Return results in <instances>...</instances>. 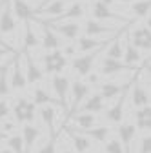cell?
<instances>
[{
  "instance_id": "1",
  "label": "cell",
  "mask_w": 151,
  "mask_h": 153,
  "mask_svg": "<svg viewBox=\"0 0 151 153\" xmlns=\"http://www.w3.org/2000/svg\"><path fill=\"white\" fill-rule=\"evenodd\" d=\"M31 26L35 27V31L38 33L36 36H38V42H40V46H42V49L47 53V51H56L60 46H62V40H60V36L56 35L53 29H51V26L47 24V22H42V20H36V18L33 16L31 18Z\"/></svg>"
},
{
  "instance_id": "2",
  "label": "cell",
  "mask_w": 151,
  "mask_h": 153,
  "mask_svg": "<svg viewBox=\"0 0 151 153\" xmlns=\"http://www.w3.org/2000/svg\"><path fill=\"white\" fill-rule=\"evenodd\" d=\"M11 113H13L15 124H29V122H33L35 117H36V106H35L31 100L20 97V99L15 100V104H13V108H11Z\"/></svg>"
},
{
  "instance_id": "3",
  "label": "cell",
  "mask_w": 151,
  "mask_h": 153,
  "mask_svg": "<svg viewBox=\"0 0 151 153\" xmlns=\"http://www.w3.org/2000/svg\"><path fill=\"white\" fill-rule=\"evenodd\" d=\"M127 42L137 48L140 53H147L149 55V48H151V36H149V18H146V22L140 24L138 27H135V31L126 33Z\"/></svg>"
},
{
  "instance_id": "4",
  "label": "cell",
  "mask_w": 151,
  "mask_h": 153,
  "mask_svg": "<svg viewBox=\"0 0 151 153\" xmlns=\"http://www.w3.org/2000/svg\"><path fill=\"white\" fill-rule=\"evenodd\" d=\"M102 48L100 49H95V51H89V53H82V55H77L73 56L71 60V69L77 73L78 76H86L93 71V66H95V60L97 56L102 55Z\"/></svg>"
},
{
  "instance_id": "5",
  "label": "cell",
  "mask_w": 151,
  "mask_h": 153,
  "mask_svg": "<svg viewBox=\"0 0 151 153\" xmlns=\"http://www.w3.org/2000/svg\"><path fill=\"white\" fill-rule=\"evenodd\" d=\"M40 62H42V71L51 73V75H62V71L67 66V59L62 55L60 49L44 53L40 56Z\"/></svg>"
},
{
  "instance_id": "6",
  "label": "cell",
  "mask_w": 151,
  "mask_h": 153,
  "mask_svg": "<svg viewBox=\"0 0 151 153\" xmlns=\"http://www.w3.org/2000/svg\"><path fill=\"white\" fill-rule=\"evenodd\" d=\"M91 15H93V20H97V22H104V24H106V20L118 22L120 26H124V24H129V22H131V18H129V16H124V15H120V13H115L111 7H107V6H104V4H100V2H97V0L91 4Z\"/></svg>"
},
{
  "instance_id": "7",
  "label": "cell",
  "mask_w": 151,
  "mask_h": 153,
  "mask_svg": "<svg viewBox=\"0 0 151 153\" xmlns=\"http://www.w3.org/2000/svg\"><path fill=\"white\" fill-rule=\"evenodd\" d=\"M9 86L15 91H22L27 88L26 73H24V62L20 56H13V62L9 64Z\"/></svg>"
},
{
  "instance_id": "8",
  "label": "cell",
  "mask_w": 151,
  "mask_h": 153,
  "mask_svg": "<svg viewBox=\"0 0 151 153\" xmlns=\"http://www.w3.org/2000/svg\"><path fill=\"white\" fill-rule=\"evenodd\" d=\"M71 4V0H55V2L47 4L46 7L40 9V13L36 15L35 18L36 20H42V22H55V20H58L60 15L67 9V6Z\"/></svg>"
},
{
  "instance_id": "9",
  "label": "cell",
  "mask_w": 151,
  "mask_h": 153,
  "mask_svg": "<svg viewBox=\"0 0 151 153\" xmlns=\"http://www.w3.org/2000/svg\"><path fill=\"white\" fill-rule=\"evenodd\" d=\"M84 29V36H117L118 35V27L117 26H107L104 22H97V20H87Z\"/></svg>"
},
{
  "instance_id": "10",
  "label": "cell",
  "mask_w": 151,
  "mask_h": 153,
  "mask_svg": "<svg viewBox=\"0 0 151 153\" xmlns=\"http://www.w3.org/2000/svg\"><path fill=\"white\" fill-rule=\"evenodd\" d=\"M111 38L115 36H84L80 35L77 38V44H75V48H77V53H89V51H95V49H100L102 46H106L107 42H111Z\"/></svg>"
},
{
  "instance_id": "11",
  "label": "cell",
  "mask_w": 151,
  "mask_h": 153,
  "mask_svg": "<svg viewBox=\"0 0 151 153\" xmlns=\"http://www.w3.org/2000/svg\"><path fill=\"white\" fill-rule=\"evenodd\" d=\"M49 26L58 36H64V38H67V40H77V38L80 36V33H82V26L78 22H73V20L51 22Z\"/></svg>"
},
{
  "instance_id": "12",
  "label": "cell",
  "mask_w": 151,
  "mask_h": 153,
  "mask_svg": "<svg viewBox=\"0 0 151 153\" xmlns=\"http://www.w3.org/2000/svg\"><path fill=\"white\" fill-rule=\"evenodd\" d=\"M89 95V86L84 82V80H75V82H71L69 84V97H67V100H69V109L71 111H77V108L80 106V102Z\"/></svg>"
},
{
  "instance_id": "13",
  "label": "cell",
  "mask_w": 151,
  "mask_h": 153,
  "mask_svg": "<svg viewBox=\"0 0 151 153\" xmlns=\"http://www.w3.org/2000/svg\"><path fill=\"white\" fill-rule=\"evenodd\" d=\"M137 135V128L133 124V120H127V122H120L118 128H117V139L120 140L122 148H124V153H133V146H131V142H133Z\"/></svg>"
},
{
  "instance_id": "14",
  "label": "cell",
  "mask_w": 151,
  "mask_h": 153,
  "mask_svg": "<svg viewBox=\"0 0 151 153\" xmlns=\"http://www.w3.org/2000/svg\"><path fill=\"white\" fill-rule=\"evenodd\" d=\"M69 79L66 75H53L51 79V88L56 95V99H58L60 106L64 109H67V97H69Z\"/></svg>"
},
{
  "instance_id": "15",
  "label": "cell",
  "mask_w": 151,
  "mask_h": 153,
  "mask_svg": "<svg viewBox=\"0 0 151 153\" xmlns=\"http://www.w3.org/2000/svg\"><path fill=\"white\" fill-rule=\"evenodd\" d=\"M24 73H26V80L27 84L35 86V84H40L44 80V71L42 68L36 64V60L33 59V55L29 51H26V64H24Z\"/></svg>"
},
{
  "instance_id": "16",
  "label": "cell",
  "mask_w": 151,
  "mask_h": 153,
  "mask_svg": "<svg viewBox=\"0 0 151 153\" xmlns=\"http://www.w3.org/2000/svg\"><path fill=\"white\" fill-rule=\"evenodd\" d=\"M126 71H133L131 68H127L122 60H113V59H106V56H102L100 60V66H98V75L102 76H113V75H122Z\"/></svg>"
},
{
  "instance_id": "17",
  "label": "cell",
  "mask_w": 151,
  "mask_h": 153,
  "mask_svg": "<svg viewBox=\"0 0 151 153\" xmlns=\"http://www.w3.org/2000/svg\"><path fill=\"white\" fill-rule=\"evenodd\" d=\"M15 31H16V20H15L13 11H11V4L7 0L4 9L0 11V35L15 36Z\"/></svg>"
},
{
  "instance_id": "18",
  "label": "cell",
  "mask_w": 151,
  "mask_h": 153,
  "mask_svg": "<svg viewBox=\"0 0 151 153\" xmlns=\"http://www.w3.org/2000/svg\"><path fill=\"white\" fill-rule=\"evenodd\" d=\"M98 122H100V119L93 113H73L71 115V126L78 131L91 129V128L98 126Z\"/></svg>"
},
{
  "instance_id": "19",
  "label": "cell",
  "mask_w": 151,
  "mask_h": 153,
  "mask_svg": "<svg viewBox=\"0 0 151 153\" xmlns=\"http://www.w3.org/2000/svg\"><path fill=\"white\" fill-rule=\"evenodd\" d=\"M66 129H67V135L71 139V148H73L75 153H87L91 149V140L84 135V133L77 131L75 128H71L69 124H67Z\"/></svg>"
},
{
  "instance_id": "20",
  "label": "cell",
  "mask_w": 151,
  "mask_h": 153,
  "mask_svg": "<svg viewBox=\"0 0 151 153\" xmlns=\"http://www.w3.org/2000/svg\"><path fill=\"white\" fill-rule=\"evenodd\" d=\"M129 100H131V104H133L135 109L144 108V106L149 104V89H146V86L138 79H135V82H133V89H131Z\"/></svg>"
},
{
  "instance_id": "21",
  "label": "cell",
  "mask_w": 151,
  "mask_h": 153,
  "mask_svg": "<svg viewBox=\"0 0 151 153\" xmlns=\"http://www.w3.org/2000/svg\"><path fill=\"white\" fill-rule=\"evenodd\" d=\"M104 111V100L98 93H91L80 102L75 113H102Z\"/></svg>"
},
{
  "instance_id": "22",
  "label": "cell",
  "mask_w": 151,
  "mask_h": 153,
  "mask_svg": "<svg viewBox=\"0 0 151 153\" xmlns=\"http://www.w3.org/2000/svg\"><path fill=\"white\" fill-rule=\"evenodd\" d=\"M11 4V11H13V16L16 22H27L35 16V9L26 2V0H9Z\"/></svg>"
},
{
  "instance_id": "23",
  "label": "cell",
  "mask_w": 151,
  "mask_h": 153,
  "mask_svg": "<svg viewBox=\"0 0 151 153\" xmlns=\"http://www.w3.org/2000/svg\"><path fill=\"white\" fill-rule=\"evenodd\" d=\"M40 135H42V129L38 126L26 124L22 128L20 137H22V142H24V153H31V149L35 148V144H36V140L40 139Z\"/></svg>"
},
{
  "instance_id": "24",
  "label": "cell",
  "mask_w": 151,
  "mask_h": 153,
  "mask_svg": "<svg viewBox=\"0 0 151 153\" xmlns=\"http://www.w3.org/2000/svg\"><path fill=\"white\" fill-rule=\"evenodd\" d=\"M124 46H126V33L117 35L115 38H111V44L106 48V51H102V56H106V59H113V60H122Z\"/></svg>"
},
{
  "instance_id": "25",
  "label": "cell",
  "mask_w": 151,
  "mask_h": 153,
  "mask_svg": "<svg viewBox=\"0 0 151 153\" xmlns=\"http://www.w3.org/2000/svg\"><path fill=\"white\" fill-rule=\"evenodd\" d=\"M122 60H124V64H126L127 68H131V69H137V68L144 62V55H142L137 48H133V46L127 42V36H126V46H124Z\"/></svg>"
},
{
  "instance_id": "26",
  "label": "cell",
  "mask_w": 151,
  "mask_h": 153,
  "mask_svg": "<svg viewBox=\"0 0 151 153\" xmlns=\"http://www.w3.org/2000/svg\"><path fill=\"white\" fill-rule=\"evenodd\" d=\"M126 89H127V86L126 84H118V82H100L98 84V95L102 97L104 102L122 95Z\"/></svg>"
},
{
  "instance_id": "27",
  "label": "cell",
  "mask_w": 151,
  "mask_h": 153,
  "mask_svg": "<svg viewBox=\"0 0 151 153\" xmlns=\"http://www.w3.org/2000/svg\"><path fill=\"white\" fill-rule=\"evenodd\" d=\"M127 91V89H126ZM124 104H126V93H122L120 95V99H118V102H115L107 111H106V115H104V119L107 120V122H111V124H120L122 122V119H124Z\"/></svg>"
},
{
  "instance_id": "28",
  "label": "cell",
  "mask_w": 151,
  "mask_h": 153,
  "mask_svg": "<svg viewBox=\"0 0 151 153\" xmlns=\"http://www.w3.org/2000/svg\"><path fill=\"white\" fill-rule=\"evenodd\" d=\"M38 115H40V120L44 122V126L47 128L49 131V137L55 139V120H56V108L53 104H46V106H40L38 109Z\"/></svg>"
},
{
  "instance_id": "29",
  "label": "cell",
  "mask_w": 151,
  "mask_h": 153,
  "mask_svg": "<svg viewBox=\"0 0 151 153\" xmlns=\"http://www.w3.org/2000/svg\"><path fill=\"white\" fill-rule=\"evenodd\" d=\"M69 126H71V124H69ZM71 128H73V126H71ZM77 131H78V129H77ZM80 133H84V135H86L89 140L106 142V140L109 139V135H111V128L106 126V124H98V126H95V128L86 129V131H80Z\"/></svg>"
},
{
  "instance_id": "30",
  "label": "cell",
  "mask_w": 151,
  "mask_h": 153,
  "mask_svg": "<svg viewBox=\"0 0 151 153\" xmlns=\"http://www.w3.org/2000/svg\"><path fill=\"white\" fill-rule=\"evenodd\" d=\"M86 15V7L82 2H71L67 6V9L60 15L58 20H55V22H64V20H73V22H77L78 18H82Z\"/></svg>"
},
{
  "instance_id": "31",
  "label": "cell",
  "mask_w": 151,
  "mask_h": 153,
  "mask_svg": "<svg viewBox=\"0 0 151 153\" xmlns=\"http://www.w3.org/2000/svg\"><path fill=\"white\" fill-rule=\"evenodd\" d=\"M135 128L144 131V133H149V124H151V109H149V104L144 106V108H138L135 109Z\"/></svg>"
},
{
  "instance_id": "32",
  "label": "cell",
  "mask_w": 151,
  "mask_h": 153,
  "mask_svg": "<svg viewBox=\"0 0 151 153\" xmlns=\"http://www.w3.org/2000/svg\"><path fill=\"white\" fill-rule=\"evenodd\" d=\"M22 44H24L26 51H31V49L40 48L38 36H36V31H35V27L31 26V22H29V20L26 22V27H24V38H22Z\"/></svg>"
},
{
  "instance_id": "33",
  "label": "cell",
  "mask_w": 151,
  "mask_h": 153,
  "mask_svg": "<svg viewBox=\"0 0 151 153\" xmlns=\"http://www.w3.org/2000/svg\"><path fill=\"white\" fill-rule=\"evenodd\" d=\"M35 106H46V104H55L56 100L51 97V95L46 91V88L44 86H35V89H33V100H31Z\"/></svg>"
},
{
  "instance_id": "34",
  "label": "cell",
  "mask_w": 151,
  "mask_h": 153,
  "mask_svg": "<svg viewBox=\"0 0 151 153\" xmlns=\"http://www.w3.org/2000/svg\"><path fill=\"white\" fill-rule=\"evenodd\" d=\"M129 13L135 15L137 18H142V20L149 18V0H137V2H133L129 6Z\"/></svg>"
},
{
  "instance_id": "35",
  "label": "cell",
  "mask_w": 151,
  "mask_h": 153,
  "mask_svg": "<svg viewBox=\"0 0 151 153\" xmlns=\"http://www.w3.org/2000/svg\"><path fill=\"white\" fill-rule=\"evenodd\" d=\"M11 86H9V64L0 68V99L9 97Z\"/></svg>"
},
{
  "instance_id": "36",
  "label": "cell",
  "mask_w": 151,
  "mask_h": 153,
  "mask_svg": "<svg viewBox=\"0 0 151 153\" xmlns=\"http://www.w3.org/2000/svg\"><path fill=\"white\" fill-rule=\"evenodd\" d=\"M6 144H7V149L11 153H24V142H22V137L18 135V133L9 135L7 140H6Z\"/></svg>"
},
{
  "instance_id": "37",
  "label": "cell",
  "mask_w": 151,
  "mask_h": 153,
  "mask_svg": "<svg viewBox=\"0 0 151 153\" xmlns=\"http://www.w3.org/2000/svg\"><path fill=\"white\" fill-rule=\"evenodd\" d=\"M104 149H106V153H124V148L117 137H109L104 142Z\"/></svg>"
},
{
  "instance_id": "38",
  "label": "cell",
  "mask_w": 151,
  "mask_h": 153,
  "mask_svg": "<svg viewBox=\"0 0 151 153\" xmlns=\"http://www.w3.org/2000/svg\"><path fill=\"white\" fill-rule=\"evenodd\" d=\"M15 129H16V124H15V120H7V119L0 120V137H4L6 133L13 135V133H15Z\"/></svg>"
},
{
  "instance_id": "39",
  "label": "cell",
  "mask_w": 151,
  "mask_h": 153,
  "mask_svg": "<svg viewBox=\"0 0 151 153\" xmlns=\"http://www.w3.org/2000/svg\"><path fill=\"white\" fill-rule=\"evenodd\" d=\"M36 153H56V142H55V139H53V137H49V140H47V142H44V144L40 146V149L36 151Z\"/></svg>"
},
{
  "instance_id": "40",
  "label": "cell",
  "mask_w": 151,
  "mask_h": 153,
  "mask_svg": "<svg viewBox=\"0 0 151 153\" xmlns=\"http://www.w3.org/2000/svg\"><path fill=\"white\" fill-rule=\"evenodd\" d=\"M138 153H149L151 151V139H149V133H144L142 139H140V144H138Z\"/></svg>"
},
{
  "instance_id": "41",
  "label": "cell",
  "mask_w": 151,
  "mask_h": 153,
  "mask_svg": "<svg viewBox=\"0 0 151 153\" xmlns=\"http://www.w3.org/2000/svg\"><path fill=\"white\" fill-rule=\"evenodd\" d=\"M9 115H11V106H9V102H7L6 99H0V120L7 119Z\"/></svg>"
},
{
  "instance_id": "42",
  "label": "cell",
  "mask_w": 151,
  "mask_h": 153,
  "mask_svg": "<svg viewBox=\"0 0 151 153\" xmlns=\"http://www.w3.org/2000/svg\"><path fill=\"white\" fill-rule=\"evenodd\" d=\"M84 79H86V84H87V86H93V84L98 86V84H100V75H98L97 71H91L89 75L84 76Z\"/></svg>"
},
{
  "instance_id": "43",
  "label": "cell",
  "mask_w": 151,
  "mask_h": 153,
  "mask_svg": "<svg viewBox=\"0 0 151 153\" xmlns=\"http://www.w3.org/2000/svg\"><path fill=\"white\" fill-rule=\"evenodd\" d=\"M60 51H62V55L66 56V59H69V56H77V48H75V42L64 46V49H60Z\"/></svg>"
},
{
  "instance_id": "44",
  "label": "cell",
  "mask_w": 151,
  "mask_h": 153,
  "mask_svg": "<svg viewBox=\"0 0 151 153\" xmlns=\"http://www.w3.org/2000/svg\"><path fill=\"white\" fill-rule=\"evenodd\" d=\"M18 53H15V51H7V49H2L0 48V62H6L7 59H11V56H16Z\"/></svg>"
},
{
  "instance_id": "45",
  "label": "cell",
  "mask_w": 151,
  "mask_h": 153,
  "mask_svg": "<svg viewBox=\"0 0 151 153\" xmlns=\"http://www.w3.org/2000/svg\"><path fill=\"white\" fill-rule=\"evenodd\" d=\"M0 48H2V49H7V51H15V53H16V49H15L13 46H9V44L4 40V36H2V35H0Z\"/></svg>"
},
{
  "instance_id": "46",
  "label": "cell",
  "mask_w": 151,
  "mask_h": 153,
  "mask_svg": "<svg viewBox=\"0 0 151 153\" xmlns=\"http://www.w3.org/2000/svg\"><path fill=\"white\" fill-rule=\"evenodd\" d=\"M60 153H75V151H73V148H69L67 144L62 142V144H60Z\"/></svg>"
},
{
  "instance_id": "47",
  "label": "cell",
  "mask_w": 151,
  "mask_h": 153,
  "mask_svg": "<svg viewBox=\"0 0 151 153\" xmlns=\"http://www.w3.org/2000/svg\"><path fill=\"white\" fill-rule=\"evenodd\" d=\"M97 2H100V4H104V6H107V7H111L113 4H115V0H97Z\"/></svg>"
},
{
  "instance_id": "48",
  "label": "cell",
  "mask_w": 151,
  "mask_h": 153,
  "mask_svg": "<svg viewBox=\"0 0 151 153\" xmlns=\"http://www.w3.org/2000/svg\"><path fill=\"white\" fill-rule=\"evenodd\" d=\"M51 2H55V0H40V7H38V9L46 7V6H47V4H51Z\"/></svg>"
},
{
  "instance_id": "49",
  "label": "cell",
  "mask_w": 151,
  "mask_h": 153,
  "mask_svg": "<svg viewBox=\"0 0 151 153\" xmlns=\"http://www.w3.org/2000/svg\"><path fill=\"white\" fill-rule=\"evenodd\" d=\"M115 2H118V4H133L137 0H115Z\"/></svg>"
},
{
  "instance_id": "50",
  "label": "cell",
  "mask_w": 151,
  "mask_h": 153,
  "mask_svg": "<svg viewBox=\"0 0 151 153\" xmlns=\"http://www.w3.org/2000/svg\"><path fill=\"white\" fill-rule=\"evenodd\" d=\"M6 2H7V0H0V11H2V9H4V6H6Z\"/></svg>"
},
{
  "instance_id": "51",
  "label": "cell",
  "mask_w": 151,
  "mask_h": 153,
  "mask_svg": "<svg viewBox=\"0 0 151 153\" xmlns=\"http://www.w3.org/2000/svg\"><path fill=\"white\" fill-rule=\"evenodd\" d=\"M0 153H11V151H9L7 148H2V149H0Z\"/></svg>"
},
{
  "instance_id": "52",
  "label": "cell",
  "mask_w": 151,
  "mask_h": 153,
  "mask_svg": "<svg viewBox=\"0 0 151 153\" xmlns=\"http://www.w3.org/2000/svg\"><path fill=\"white\" fill-rule=\"evenodd\" d=\"M80 2H87V0H80Z\"/></svg>"
},
{
  "instance_id": "53",
  "label": "cell",
  "mask_w": 151,
  "mask_h": 153,
  "mask_svg": "<svg viewBox=\"0 0 151 153\" xmlns=\"http://www.w3.org/2000/svg\"><path fill=\"white\" fill-rule=\"evenodd\" d=\"M0 139H2V137H0Z\"/></svg>"
}]
</instances>
